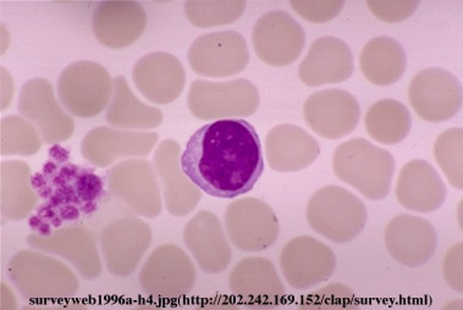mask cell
Instances as JSON below:
<instances>
[{
	"instance_id": "15",
	"label": "cell",
	"mask_w": 463,
	"mask_h": 310,
	"mask_svg": "<svg viewBox=\"0 0 463 310\" xmlns=\"http://www.w3.org/2000/svg\"><path fill=\"white\" fill-rule=\"evenodd\" d=\"M230 290L246 305H279L285 287L271 261L266 258H247L240 261L229 277Z\"/></svg>"
},
{
	"instance_id": "22",
	"label": "cell",
	"mask_w": 463,
	"mask_h": 310,
	"mask_svg": "<svg viewBox=\"0 0 463 310\" xmlns=\"http://www.w3.org/2000/svg\"><path fill=\"white\" fill-rule=\"evenodd\" d=\"M364 127L374 141L393 146L410 135L412 117L409 108L395 99H382L369 108L364 117Z\"/></svg>"
},
{
	"instance_id": "9",
	"label": "cell",
	"mask_w": 463,
	"mask_h": 310,
	"mask_svg": "<svg viewBox=\"0 0 463 310\" xmlns=\"http://www.w3.org/2000/svg\"><path fill=\"white\" fill-rule=\"evenodd\" d=\"M254 51L268 65L288 66L298 61L304 52L306 33L287 12L274 10L264 14L252 31Z\"/></svg>"
},
{
	"instance_id": "25",
	"label": "cell",
	"mask_w": 463,
	"mask_h": 310,
	"mask_svg": "<svg viewBox=\"0 0 463 310\" xmlns=\"http://www.w3.org/2000/svg\"><path fill=\"white\" fill-rule=\"evenodd\" d=\"M356 305V296L349 286L330 284L302 297L299 306L306 309H337Z\"/></svg>"
},
{
	"instance_id": "24",
	"label": "cell",
	"mask_w": 463,
	"mask_h": 310,
	"mask_svg": "<svg viewBox=\"0 0 463 310\" xmlns=\"http://www.w3.org/2000/svg\"><path fill=\"white\" fill-rule=\"evenodd\" d=\"M247 3L234 2H186L184 13L193 25L207 27L228 25L235 23L245 12Z\"/></svg>"
},
{
	"instance_id": "17",
	"label": "cell",
	"mask_w": 463,
	"mask_h": 310,
	"mask_svg": "<svg viewBox=\"0 0 463 310\" xmlns=\"http://www.w3.org/2000/svg\"><path fill=\"white\" fill-rule=\"evenodd\" d=\"M268 164L274 172H301L318 159L320 145L304 128L285 124L268 132L266 138Z\"/></svg>"
},
{
	"instance_id": "28",
	"label": "cell",
	"mask_w": 463,
	"mask_h": 310,
	"mask_svg": "<svg viewBox=\"0 0 463 310\" xmlns=\"http://www.w3.org/2000/svg\"><path fill=\"white\" fill-rule=\"evenodd\" d=\"M462 254L463 245L458 243L447 253L443 261V274L445 280L458 294L463 292L462 282Z\"/></svg>"
},
{
	"instance_id": "19",
	"label": "cell",
	"mask_w": 463,
	"mask_h": 310,
	"mask_svg": "<svg viewBox=\"0 0 463 310\" xmlns=\"http://www.w3.org/2000/svg\"><path fill=\"white\" fill-rule=\"evenodd\" d=\"M145 10L134 2L100 3L93 14V33L100 43L110 48L128 47L146 29Z\"/></svg>"
},
{
	"instance_id": "4",
	"label": "cell",
	"mask_w": 463,
	"mask_h": 310,
	"mask_svg": "<svg viewBox=\"0 0 463 310\" xmlns=\"http://www.w3.org/2000/svg\"><path fill=\"white\" fill-rule=\"evenodd\" d=\"M306 218L313 231L330 242H353L364 231L368 211L364 202L346 188L326 186L317 191L306 209Z\"/></svg>"
},
{
	"instance_id": "26",
	"label": "cell",
	"mask_w": 463,
	"mask_h": 310,
	"mask_svg": "<svg viewBox=\"0 0 463 310\" xmlns=\"http://www.w3.org/2000/svg\"><path fill=\"white\" fill-rule=\"evenodd\" d=\"M290 5L299 16L313 23H329L344 9V0H291Z\"/></svg>"
},
{
	"instance_id": "2",
	"label": "cell",
	"mask_w": 463,
	"mask_h": 310,
	"mask_svg": "<svg viewBox=\"0 0 463 310\" xmlns=\"http://www.w3.org/2000/svg\"><path fill=\"white\" fill-rule=\"evenodd\" d=\"M41 204L30 218L34 235L51 236L62 226L92 217L103 201L104 180L92 169L71 160V152L61 146L50 149L47 162L31 177Z\"/></svg>"
},
{
	"instance_id": "10",
	"label": "cell",
	"mask_w": 463,
	"mask_h": 310,
	"mask_svg": "<svg viewBox=\"0 0 463 310\" xmlns=\"http://www.w3.org/2000/svg\"><path fill=\"white\" fill-rule=\"evenodd\" d=\"M284 277L295 290L306 291L328 281L336 269L335 253L311 236L288 242L280 254Z\"/></svg>"
},
{
	"instance_id": "11",
	"label": "cell",
	"mask_w": 463,
	"mask_h": 310,
	"mask_svg": "<svg viewBox=\"0 0 463 310\" xmlns=\"http://www.w3.org/2000/svg\"><path fill=\"white\" fill-rule=\"evenodd\" d=\"M306 124L320 137L340 139L356 130L361 120V107L350 92L323 89L311 94L304 106Z\"/></svg>"
},
{
	"instance_id": "13",
	"label": "cell",
	"mask_w": 463,
	"mask_h": 310,
	"mask_svg": "<svg viewBox=\"0 0 463 310\" xmlns=\"http://www.w3.org/2000/svg\"><path fill=\"white\" fill-rule=\"evenodd\" d=\"M385 246L402 266L420 268L434 257L438 235L434 226L416 215H398L385 229Z\"/></svg>"
},
{
	"instance_id": "5",
	"label": "cell",
	"mask_w": 463,
	"mask_h": 310,
	"mask_svg": "<svg viewBox=\"0 0 463 310\" xmlns=\"http://www.w3.org/2000/svg\"><path fill=\"white\" fill-rule=\"evenodd\" d=\"M260 102L257 87L243 79L226 82L197 80L189 93L191 113L201 120L250 117L259 109Z\"/></svg>"
},
{
	"instance_id": "7",
	"label": "cell",
	"mask_w": 463,
	"mask_h": 310,
	"mask_svg": "<svg viewBox=\"0 0 463 310\" xmlns=\"http://www.w3.org/2000/svg\"><path fill=\"white\" fill-rule=\"evenodd\" d=\"M225 228L230 241L243 252L270 249L280 232L273 209L257 198L232 202L226 209Z\"/></svg>"
},
{
	"instance_id": "23",
	"label": "cell",
	"mask_w": 463,
	"mask_h": 310,
	"mask_svg": "<svg viewBox=\"0 0 463 310\" xmlns=\"http://www.w3.org/2000/svg\"><path fill=\"white\" fill-rule=\"evenodd\" d=\"M462 148V127H454L443 132L435 141L433 147L434 158L443 170L449 183L458 191L463 190Z\"/></svg>"
},
{
	"instance_id": "14",
	"label": "cell",
	"mask_w": 463,
	"mask_h": 310,
	"mask_svg": "<svg viewBox=\"0 0 463 310\" xmlns=\"http://www.w3.org/2000/svg\"><path fill=\"white\" fill-rule=\"evenodd\" d=\"M353 74V51L340 38L332 36L317 40L298 66V78L308 87L345 82Z\"/></svg>"
},
{
	"instance_id": "6",
	"label": "cell",
	"mask_w": 463,
	"mask_h": 310,
	"mask_svg": "<svg viewBox=\"0 0 463 310\" xmlns=\"http://www.w3.org/2000/svg\"><path fill=\"white\" fill-rule=\"evenodd\" d=\"M409 100L414 113L427 123L451 120L462 109V85L444 69L420 70L409 87Z\"/></svg>"
},
{
	"instance_id": "8",
	"label": "cell",
	"mask_w": 463,
	"mask_h": 310,
	"mask_svg": "<svg viewBox=\"0 0 463 310\" xmlns=\"http://www.w3.org/2000/svg\"><path fill=\"white\" fill-rule=\"evenodd\" d=\"M191 69L205 78H230L240 74L250 61L245 38L236 31L203 34L191 45Z\"/></svg>"
},
{
	"instance_id": "1",
	"label": "cell",
	"mask_w": 463,
	"mask_h": 310,
	"mask_svg": "<svg viewBox=\"0 0 463 310\" xmlns=\"http://www.w3.org/2000/svg\"><path fill=\"white\" fill-rule=\"evenodd\" d=\"M180 163L194 186L224 200L249 193L264 170L260 136L242 118H224L198 128Z\"/></svg>"
},
{
	"instance_id": "16",
	"label": "cell",
	"mask_w": 463,
	"mask_h": 310,
	"mask_svg": "<svg viewBox=\"0 0 463 310\" xmlns=\"http://www.w3.org/2000/svg\"><path fill=\"white\" fill-rule=\"evenodd\" d=\"M395 193L403 208L427 214L437 211L445 203L448 188L430 163L414 159L400 172Z\"/></svg>"
},
{
	"instance_id": "3",
	"label": "cell",
	"mask_w": 463,
	"mask_h": 310,
	"mask_svg": "<svg viewBox=\"0 0 463 310\" xmlns=\"http://www.w3.org/2000/svg\"><path fill=\"white\" fill-rule=\"evenodd\" d=\"M333 170L337 179L369 201H382L392 188L395 159L392 153L367 139L354 138L334 152Z\"/></svg>"
},
{
	"instance_id": "20",
	"label": "cell",
	"mask_w": 463,
	"mask_h": 310,
	"mask_svg": "<svg viewBox=\"0 0 463 310\" xmlns=\"http://www.w3.org/2000/svg\"><path fill=\"white\" fill-rule=\"evenodd\" d=\"M159 152L165 156V164L158 163V170L165 183L166 209L174 217H186L201 201V190L181 170L180 147L176 142L170 139L163 142Z\"/></svg>"
},
{
	"instance_id": "18",
	"label": "cell",
	"mask_w": 463,
	"mask_h": 310,
	"mask_svg": "<svg viewBox=\"0 0 463 310\" xmlns=\"http://www.w3.org/2000/svg\"><path fill=\"white\" fill-rule=\"evenodd\" d=\"M184 242L198 266L208 274H219L232 261V249L222 222L211 211L198 212L184 228Z\"/></svg>"
},
{
	"instance_id": "27",
	"label": "cell",
	"mask_w": 463,
	"mask_h": 310,
	"mask_svg": "<svg viewBox=\"0 0 463 310\" xmlns=\"http://www.w3.org/2000/svg\"><path fill=\"white\" fill-rule=\"evenodd\" d=\"M369 10L379 20L389 23H402L420 6L419 0H368Z\"/></svg>"
},
{
	"instance_id": "12",
	"label": "cell",
	"mask_w": 463,
	"mask_h": 310,
	"mask_svg": "<svg viewBox=\"0 0 463 310\" xmlns=\"http://www.w3.org/2000/svg\"><path fill=\"white\" fill-rule=\"evenodd\" d=\"M111 86L107 70L90 61L75 62L65 69L59 80V97L62 106L79 117L99 115L109 100L111 89L95 87Z\"/></svg>"
},
{
	"instance_id": "21",
	"label": "cell",
	"mask_w": 463,
	"mask_h": 310,
	"mask_svg": "<svg viewBox=\"0 0 463 310\" xmlns=\"http://www.w3.org/2000/svg\"><path fill=\"white\" fill-rule=\"evenodd\" d=\"M406 66V52L402 45L392 37H375L369 41L361 52V71L372 85H393L405 74Z\"/></svg>"
}]
</instances>
